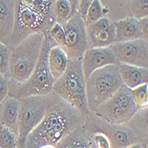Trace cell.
Masks as SVG:
<instances>
[{"label": "cell", "mask_w": 148, "mask_h": 148, "mask_svg": "<svg viewBox=\"0 0 148 148\" xmlns=\"http://www.w3.org/2000/svg\"><path fill=\"white\" fill-rule=\"evenodd\" d=\"M84 121L85 117L78 110L51 92L45 114L27 137L24 148L55 147Z\"/></svg>", "instance_id": "obj_1"}, {"label": "cell", "mask_w": 148, "mask_h": 148, "mask_svg": "<svg viewBox=\"0 0 148 148\" xmlns=\"http://www.w3.org/2000/svg\"><path fill=\"white\" fill-rule=\"evenodd\" d=\"M52 0H19L14 1V24L9 47L13 49L29 36L36 33L49 35L56 23Z\"/></svg>", "instance_id": "obj_2"}, {"label": "cell", "mask_w": 148, "mask_h": 148, "mask_svg": "<svg viewBox=\"0 0 148 148\" xmlns=\"http://www.w3.org/2000/svg\"><path fill=\"white\" fill-rule=\"evenodd\" d=\"M52 92L86 117L90 114L86 96V80L82 60H69L64 74L55 80Z\"/></svg>", "instance_id": "obj_3"}, {"label": "cell", "mask_w": 148, "mask_h": 148, "mask_svg": "<svg viewBox=\"0 0 148 148\" xmlns=\"http://www.w3.org/2000/svg\"><path fill=\"white\" fill-rule=\"evenodd\" d=\"M44 38L45 35L42 33L32 34L12 49L9 75L20 84H24L33 73L40 57Z\"/></svg>", "instance_id": "obj_4"}, {"label": "cell", "mask_w": 148, "mask_h": 148, "mask_svg": "<svg viewBox=\"0 0 148 148\" xmlns=\"http://www.w3.org/2000/svg\"><path fill=\"white\" fill-rule=\"evenodd\" d=\"M123 85L117 65H109L94 71L86 80V96L90 113H93Z\"/></svg>", "instance_id": "obj_5"}, {"label": "cell", "mask_w": 148, "mask_h": 148, "mask_svg": "<svg viewBox=\"0 0 148 148\" xmlns=\"http://www.w3.org/2000/svg\"><path fill=\"white\" fill-rule=\"evenodd\" d=\"M53 44L55 43L49 35L45 36L40 57L33 73L24 84L17 88L15 95L19 99L31 96H47L52 92L55 80L49 69L48 54L50 49L55 46Z\"/></svg>", "instance_id": "obj_6"}, {"label": "cell", "mask_w": 148, "mask_h": 148, "mask_svg": "<svg viewBox=\"0 0 148 148\" xmlns=\"http://www.w3.org/2000/svg\"><path fill=\"white\" fill-rule=\"evenodd\" d=\"M138 109L132 98L131 90L123 85L93 113L110 124L123 125L132 119Z\"/></svg>", "instance_id": "obj_7"}, {"label": "cell", "mask_w": 148, "mask_h": 148, "mask_svg": "<svg viewBox=\"0 0 148 148\" xmlns=\"http://www.w3.org/2000/svg\"><path fill=\"white\" fill-rule=\"evenodd\" d=\"M47 96L26 97L20 100V115L18 127V146L24 148L25 140L29 134L41 123L49 103Z\"/></svg>", "instance_id": "obj_8"}, {"label": "cell", "mask_w": 148, "mask_h": 148, "mask_svg": "<svg viewBox=\"0 0 148 148\" xmlns=\"http://www.w3.org/2000/svg\"><path fill=\"white\" fill-rule=\"evenodd\" d=\"M63 29L66 39V45L63 50L69 60H82L85 51L89 49L84 21L76 13L66 21Z\"/></svg>", "instance_id": "obj_9"}, {"label": "cell", "mask_w": 148, "mask_h": 148, "mask_svg": "<svg viewBox=\"0 0 148 148\" xmlns=\"http://www.w3.org/2000/svg\"><path fill=\"white\" fill-rule=\"evenodd\" d=\"M118 63L139 68L148 66V43L140 38L133 41L114 43L109 47Z\"/></svg>", "instance_id": "obj_10"}, {"label": "cell", "mask_w": 148, "mask_h": 148, "mask_svg": "<svg viewBox=\"0 0 148 148\" xmlns=\"http://www.w3.org/2000/svg\"><path fill=\"white\" fill-rule=\"evenodd\" d=\"M86 124L91 125L93 130L106 135L111 143L112 148H127L131 145L139 143L138 136L132 130L123 125L110 124L95 114L90 118V122H86Z\"/></svg>", "instance_id": "obj_11"}, {"label": "cell", "mask_w": 148, "mask_h": 148, "mask_svg": "<svg viewBox=\"0 0 148 148\" xmlns=\"http://www.w3.org/2000/svg\"><path fill=\"white\" fill-rule=\"evenodd\" d=\"M89 48H106L115 43L114 24L106 16L86 26Z\"/></svg>", "instance_id": "obj_12"}, {"label": "cell", "mask_w": 148, "mask_h": 148, "mask_svg": "<svg viewBox=\"0 0 148 148\" xmlns=\"http://www.w3.org/2000/svg\"><path fill=\"white\" fill-rule=\"evenodd\" d=\"M117 64L118 62L109 47L89 48L82 58V66L85 80L94 71L106 66Z\"/></svg>", "instance_id": "obj_13"}, {"label": "cell", "mask_w": 148, "mask_h": 148, "mask_svg": "<svg viewBox=\"0 0 148 148\" xmlns=\"http://www.w3.org/2000/svg\"><path fill=\"white\" fill-rule=\"evenodd\" d=\"M14 24V1L0 0V43L8 47Z\"/></svg>", "instance_id": "obj_14"}, {"label": "cell", "mask_w": 148, "mask_h": 148, "mask_svg": "<svg viewBox=\"0 0 148 148\" xmlns=\"http://www.w3.org/2000/svg\"><path fill=\"white\" fill-rule=\"evenodd\" d=\"M117 66L123 85H125L130 90H132L139 85L147 84V69L139 68V66L127 65L123 63H118Z\"/></svg>", "instance_id": "obj_15"}, {"label": "cell", "mask_w": 148, "mask_h": 148, "mask_svg": "<svg viewBox=\"0 0 148 148\" xmlns=\"http://www.w3.org/2000/svg\"><path fill=\"white\" fill-rule=\"evenodd\" d=\"M115 28V43L133 41L142 38L138 20L130 16L114 22Z\"/></svg>", "instance_id": "obj_16"}, {"label": "cell", "mask_w": 148, "mask_h": 148, "mask_svg": "<svg viewBox=\"0 0 148 148\" xmlns=\"http://www.w3.org/2000/svg\"><path fill=\"white\" fill-rule=\"evenodd\" d=\"M20 115V100L16 98H8L5 99L1 114L3 125L8 128L17 136Z\"/></svg>", "instance_id": "obj_17"}, {"label": "cell", "mask_w": 148, "mask_h": 148, "mask_svg": "<svg viewBox=\"0 0 148 148\" xmlns=\"http://www.w3.org/2000/svg\"><path fill=\"white\" fill-rule=\"evenodd\" d=\"M69 60L65 51L61 47L55 45L50 49L48 54V66L54 80H57L64 74L68 66Z\"/></svg>", "instance_id": "obj_18"}, {"label": "cell", "mask_w": 148, "mask_h": 148, "mask_svg": "<svg viewBox=\"0 0 148 148\" xmlns=\"http://www.w3.org/2000/svg\"><path fill=\"white\" fill-rule=\"evenodd\" d=\"M55 148H92L84 126H79L64 138Z\"/></svg>", "instance_id": "obj_19"}, {"label": "cell", "mask_w": 148, "mask_h": 148, "mask_svg": "<svg viewBox=\"0 0 148 148\" xmlns=\"http://www.w3.org/2000/svg\"><path fill=\"white\" fill-rule=\"evenodd\" d=\"M53 14L55 17L56 23L62 27L70 19L71 6L69 1L66 0H57L53 6Z\"/></svg>", "instance_id": "obj_20"}, {"label": "cell", "mask_w": 148, "mask_h": 148, "mask_svg": "<svg viewBox=\"0 0 148 148\" xmlns=\"http://www.w3.org/2000/svg\"><path fill=\"white\" fill-rule=\"evenodd\" d=\"M107 12H108V10L101 5V2L99 0H93L89 8L86 19L84 21L85 25H90L106 17Z\"/></svg>", "instance_id": "obj_21"}, {"label": "cell", "mask_w": 148, "mask_h": 148, "mask_svg": "<svg viewBox=\"0 0 148 148\" xmlns=\"http://www.w3.org/2000/svg\"><path fill=\"white\" fill-rule=\"evenodd\" d=\"M0 148H18L17 136L4 125L0 126Z\"/></svg>", "instance_id": "obj_22"}, {"label": "cell", "mask_w": 148, "mask_h": 148, "mask_svg": "<svg viewBox=\"0 0 148 148\" xmlns=\"http://www.w3.org/2000/svg\"><path fill=\"white\" fill-rule=\"evenodd\" d=\"M147 1H129L128 8L130 12V17L136 19L138 21L147 17L148 9Z\"/></svg>", "instance_id": "obj_23"}, {"label": "cell", "mask_w": 148, "mask_h": 148, "mask_svg": "<svg viewBox=\"0 0 148 148\" xmlns=\"http://www.w3.org/2000/svg\"><path fill=\"white\" fill-rule=\"evenodd\" d=\"M132 98L138 108H145L148 103V85L142 84L131 90Z\"/></svg>", "instance_id": "obj_24"}, {"label": "cell", "mask_w": 148, "mask_h": 148, "mask_svg": "<svg viewBox=\"0 0 148 148\" xmlns=\"http://www.w3.org/2000/svg\"><path fill=\"white\" fill-rule=\"evenodd\" d=\"M49 36L54 41L57 46H60L62 49L66 46V34L63 27L59 23H55L51 27V29L49 31Z\"/></svg>", "instance_id": "obj_25"}, {"label": "cell", "mask_w": 148, "mask_h": 148, "mask_svg": "<svg viewBox=\"0 0 148 148\" xmlns=\"http://www.w3.org/2000/svg\"><path fill=\"white\" fill-rule=\"evenodd\" d=\"M10 50L4 44L0 43V75H9Z\"/></svg>", "instance_id": "obj_26"}, {"label": "cell", "mask_w": 148, "mask_h": 148, "mask_svg": "<svg viewBox=\"0 0 148 148\" xmlns=\"http://www.w3.org/2000/svg\"><path fill=\"white\" fill-rule=\"evenodd\" d=\"M90 142L95 145V148H112L109 139L106 135L100 132L93 133Z\"/></svg>", "instance_id": "obj_27"}, {"label": "cell", "mask_w": 148, "mask_h": 148, "mask_svg": "<svg viewBox=\"0 0 148 148\" xmlns=\"http://www.w3.org/2000/svg\"><path fill=\"white\" fill-rule=\"evenodd\" d=\"M91 2H92V0H81V1H78L77 14L83 21H85L86 19L87 13L91 5Z\"/></svg>", "instance_id": "obj_28"}, {"label": "cell", "mask_w": 148, "mask_h": 148, "mask_svg": "<svg viewBox=\"0 0 148 148\" xmlns=\"http://www.w3.org/2000/svg\"><path fill=\"white\" fill-rule=\"evenodd\" d=\"M9 90V84L8 79L5 75H0V103L5 101L8 95Z\"/></svg>", "instance_id": "obj_29"}, {"label": "cell", "mask_w": 148, "mask_h": 148, "mask_svg": "<svg viewBox=\"0 0 148 148\" xmlns=\"http://www.w3.org/2000/svg\"><path fill=\"white\" fill-rule=\"evenodd\" d=\"M139 26H140V30H141V35H142V39L147 41L148 38V18H143L138 21Z\"/></svg>", "instance_id": "obj_30"}, {"label": "cell", "mask_w": 148, "mask_h": 148, "mask_svg": "<svg viewBox=\"0 0 148 148\" xmlns=\"http://www.w3.org/2000/svg\"><path fill=\"white\" fill-rule=\"evenodd\" d=\"M127 148H143V146H142V145L140 143H136V144H134V145H130Z\"/></svg>", "instance_id": "obj_31"}, {"label": "cell", "mask_w": 148, "mask_h": 148, "mask_svg": "<svg viewBox=\"0 0 148 148\" xmlns=\"http://www.w3.org/2000/svg\"><path fill=\"white\" fill-rule=\"evenodd\" d=\"M43 148H55V147H53V146H45V147H43Z\"/></svg>", "instance_id": "obj_32"}]
</instances>
